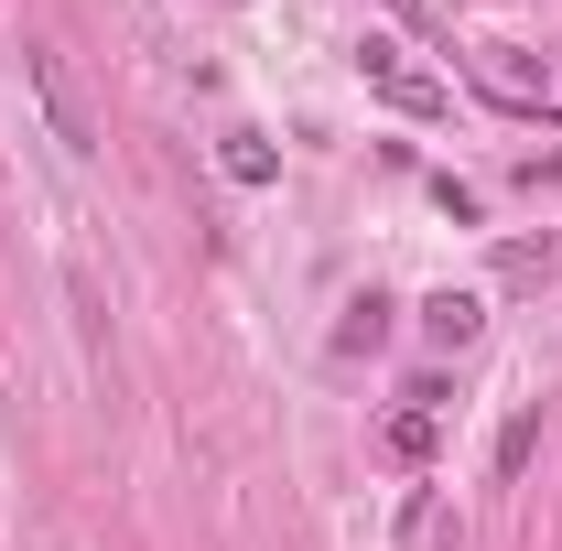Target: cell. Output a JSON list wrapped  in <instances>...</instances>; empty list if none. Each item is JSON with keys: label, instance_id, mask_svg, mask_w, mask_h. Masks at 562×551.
Masks as SVG:
<instances>
[{"label": "cell", "instance_id": "1", "mask_svg": "<svg viewBox=\"0 0 562 551\" xmlns=\"http://www.w3.org/2000/svg\"><path fill=\"white\" fill-rule=\"evenodd\" d=\"M357 76H368V98L401 109V120H443V109H454V87H443L432 66H412L390 33H357Z\"/></svg>", "mask_w": 562, "mask_h": 551}, {"label": "cell", "instance_id": "2", "mask_svg": "<svg viewBox=\"0 0 562 551\" xmlns=\"http://www.w3.org/2000/svg\"><path fill=\"white\" fill-rule=\"evenodd\" d=\"M22 76H33V98H44L55 140H66V151H98V120H87V98L66 87V66H55V55H22Z\"/></svg>", "mask_w": 562, "mask_h": 551}, {"label": "cell", "instance_id": "3", "mask_svg": "<svg viewBox=\"0 0 562 551\" xmlns=\"http://www.w3.org/2000/svg\"><path fill=\"white\" fill-rule=\"evenodd\" d=\"M476 325H487V303H476V292H432V303H422V336L443 346V357H454V346H476Z\"/></svg>", "mask_w": 562, "mask_h": 551}, {"label": "cell", "instance_id": "4", "mask_svg": "<svg viewBox=\"0 0 562 551\" xmlns=\"http://www.w3.org/2000/svg\"><path fill=\"white\" fill-rule=\"evenodd\" d=\"M379 454H390V465H432V412H422V401H401V412L379 421Z\"/></svg>", "mask_w": 562, "mask_h": 551}, {"label": "cell", "instance_id": "5", "mask_svg": "<svg viewBox=\"0 0 562 551\" xmlns=\"http://www.w3.org/2000/svg\"><path fill=\"white\" fill-rule=\"evenodd\" d=\"M216 162H227V184H281V151L260 131H227V140H216Z\"/></svg>", "mask_w": 562, "mask_h": 551}, {"label": "cell", "instance_id": "6", "mask_svg": "<svg viewBox=\"0 0 562 551\" xmlns=\"http://www.w3.org/2000/svg\"><path fill=\"white\" fill-rule=\"evenodd\" d=\"M336 346H347V357H379V346H390V303H379V292H357L347 314H336Z\"/></svg>", "mask_w": 562, "mask_h": 551}, {"label": "cell", "instance_id": "7", "mask_svg": "<svg viewBox=\"0 0 562 551\" xmlns=\"http://www.w3.org/2000/svg\"><path fill=\"white\" fill-rule=\"evenodd\" d=\"M541 454V412H508V432H497V476H519Z\"/></svg>", "mask_w": 562, "mask_h": 551}, {"label": "cell", "instance_id": "8", "mask_svg": "<svg viewBox=\"0 0 562 551\" xmlns=\"http://www.w3.org/2000/svg\"><path fill=\"white\" fill-rule=\"evenodd\" d=\"M390 11H401V22H432V0H390Z\"/></svg>", "mask_w": 562, "mask_h": 551}]
</instances>
